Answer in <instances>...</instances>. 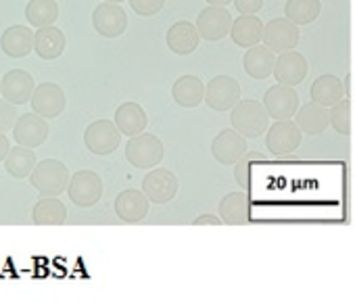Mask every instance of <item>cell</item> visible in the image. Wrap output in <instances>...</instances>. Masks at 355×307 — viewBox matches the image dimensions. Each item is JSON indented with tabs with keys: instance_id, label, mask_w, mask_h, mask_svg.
Returning a JSON list of instances; mask_svg holds the SVG:
<instances>
[{
	"instance_id": "18",
	"label": "cell",
	"mask_w": 355,
	"mask_h": 307,
	"mask_svg": "<svg viewBox=\"0 0 355 307\" xmlns=\"http://www.w3.org/2000/svg\"><path fill=\"white\" fill-rule=\"evenodd\" d=\"M307 59L301 53L288 51V53H280L276 59V67H274V78L278 84L284 86H297L307 78Z\"/></svg>"
},
{
	"instance_id": "17",
	"label": "cell",
	"mask_w": 355,
	"mask_h": 307,
	"mask_svg": "<svg viewBox=\"0 0 355 307\" xmlns=\"http://www.w3.org/2000/svg\"><path fill=\"white\" fill-rule=\"evenodd\" d=\"M36 92V82L30 71L26 69H11L3 78V96L5 100L13 105H26L32 103V96Z\"/></svg>"
},
{
	"instance_id": "10",
	"label": "cell",
	"mask_w": 355,
	"mask_h": 307,
	"mask_svg": "<svg viewBox=\"0 0 355 307\" xmlns=\"http://www.w3.org/2000/svg\"><path fill=\"white\" fill-rule=\"evenodd\" d=\"M247 150V138L234 128L222 130L211 142V155L222 166H234Z\"/></svg>"
},
{
	"instance_id": "9",
	"label": "cell",
	"mask_w": 355,
	"mask_h": 307,
	"mask_svg": "<svg viewBox=\"0 0 355 307\" xmlns=\"http://www.w3.org/2000/svg\"><path fill=\"white\" fill-rule=\"evenodd\" d=\"M241 103V84L232 76H218L207 84L205 105L214 111H232Z\"/></svg>"
},
{
	"instance_id": "40",
	"label": "cell",
	"mask_w": 355,
	"mask_h": 307,
	"mask_svg": "<svg viewBox=\"0 0 355 307\" xmlns=\"http://www.w3.org/2000/svg\"><path fill=\"white\" fill-rule=\"evenodd\" d=\"M205 3H209L214 7H228L230 3H234V0H205Z\"/></svg>"
},
{
	"instance_id": "24",
	"label": "cell",
	"mask_w": 355,
	"mask_h": 307,
	"mask_svg": "<svg viewBox=\"0 0 355 307\" xmlns=\"http://www.w3.org/2000/svg\"><path fill=\"white\" fill-rule=\"evenodd\" d=\"M297 125L301 128L303 134L307 136H318L322 134L328 125H330V109L322 107L318 103H305L303 107H299L297 115H295Z\"/></svg>"
},
{
	"instance_id": "1",
	"label": "cell",
	"mask_w": 355,
	"mask_h": 307,
	"mask_svg": "<svg viewBox=\"0 0 355 307\" xmlns=\"http://www.w3.org/2000/svg\"><path fill=\"white\" fill-rule=\"evenodd\" d=\"M230 123L245 138H257L270 128V113L259 100H241L230 111Z\"/></svg>"
},
{
	"instance_id": "21",
	"label": "cell",
	"mask_w": 355,
	"mask_h": 307,
	"mask_svg": "<svg viewBox=\"0 0 355 307\" xmlns=\"http://www.w3.org/2000/svg\"><path fill=\"white\" fill-rule=\"evenodd\" d=\"M220 218L228 226H243L251 222V199L245 193H228L220 203Z\"/></svg>"
},
{
	"instance_id": "20",
	"label": "cell",
	"mask_w": 355,
	"mask_h": 307,
	"mask_svg": "<svg viewBox=\"0 0 355 307\" xmlns=\"http://www.w3.org/2000/svg\"><path fill=\"white\" fill-rule=\"evenodd\" d=\"M34 36L28 26H11L0 36V49L11 59H24L34 51Z\"/></svg>"
},
{
	"instance_id": "8",
	"label": "cell",
	"mask_w": 355,
	"mask_h": 307,
	"mask_svg": "<svg viewBox=\"0 0 355 307\" xmlns=\"http://www.w3.org/2000/svg\"><path fill=\"white\" fill-rule=\"evenodd\" d=\"M232 24H234V19H232L230 11L226 7L209 5L197 17V30H199L201 38L209 40V42H218V40L230 36Z\"/></svg>"
},
{
	"instance_id": "6",
	"label": "cell",
	"mask_w": 355,
	"mask_h": 307,
	"mask_svg": "<svg viewBox=\"0 0 355 307\" xmlns=\"http://www.w3.org/2000/svg\"><path fill=\"white\" fill-rule=\"evenodd\" d=\"M67 195L71 203H76L82 209L94 207L103 199V180L92 170H80L71 176Z\"/></svg>"
},
{
	"instance_id": "23",
	"label": "cell",
	"mask_w": 355,
	"mask_h": 307,
	"mask_svg": "<svg viewBox=\"0 0 355 307\" xmlns=\"http://www.w3.org/2000/svg\"><path fill=\"white\" fill-rule=\"evenodd\" d=\"M205 92H207V86L197 76H182L171 86L173 100L184 109H195L201 103H205Z\"/></svg>"
},
{
	"instance_id": "4",
	"label": "cell",
	"mask_w": 355,
	"mask_h": 307,
	"mask_svg": "<svg viewBox=\"0 0 355 307\" xmlns=\"http://www.w3.org/2000/svg\"><path fill=\"white\" fill-rule=\"evenodd\" d=\"M303 132L293 119H276L266 134V146L270 152L278 157H284L288 152H295L301 146Z\"/></svg>"
},
{
	"instance_id": "37",
	"label": "cell",
	"mask_w": 355,
	"mask_h": 307,
	"mask_svg": "<svg viewBox=\"0 0 355 307\" xmlns=\"http://www.w3.org/2000/svg\"><path fill=\"white\" fill-rule=\"evenodd\" d=\"M234 5L241 15H257L263 7V0H234Z\"/></svg>"
},
{
	"instance_id": "7",
	"label": "cell",
	"mask_w": 355,
	"mask_h": 307,
	"mask_svg": "<svg viewBox=\"0 0 355 307\" xmlns=\"http://www.w3.org/2000/svg\"><path fill=\"white\" fill-rule=\"evenodd\" d=\"M178 186L180 184H178L175 174L165 168H153L142 180V193L153 205H165L173 201V197L178 195Z\"/></svg>"
},
{
	"instance_id": "13",
	"label": "cell",
	"mask_w": 355,
	"mask_h": 307,
	"mask_svg": "<svg viewBox=\"0 0 355 307\" xmlns=\"http://www.w3.org/2000/svg\"><path fill=\"white\" fill-rule=\"evenodd\" d=\"M261 42L268 49H272L274 53H288L299 44V26H295L286 17L270 19V24H266V28H263Z\"/></svg>"
},
{
	"instance_id": "29",
	"label": "cell",
	"mask_w": 355,
	"mask_h": 307,
	"mask_svg": "<svg viewBox=\"0 0 355 307\" xmlns=\"http://www.w3.org/2000/svg\"><path fill=\"white\" fill-rule=\"evenodd\" d=\"M32 220L36 226H63L67 220V207L57 197H40L34 205Z\"/></svg>"
},
{
	"instance_id": "11",
	"label": "cell",
	"mask_w": 355,
	"mask_h": 307,
	"mask_svg": "<svg viewBox=\"0 0 355 307\" xmlns=\"http://www.w3.org/2000/svg\"><path fill=\"white\" fill-rule=\"evenodd\" d=\"M270 113L272 119H295L299 111V94L295 92L293 86H272L261 100Z\"/></svg>"
},
{
	"instance_id": "32",
	"label": "cell",
	"mask_w": 355,
	"mask_h": 307,
	"mask_svg": "<svg viewBox=\"0 0 355 307\" xmlns=\"http://www.w3.org/2000/svg\"><path fill=\"white\" fill-rule=\"evenodd\" d=\"M320 0H286L284 17L295 26H309L320 17Z\"/></svg>"
},
{
	"instance_id": "28",
	"label": "cell",
	"mask_w": 355,
	"mask_h": 307,
	"mask_svg": "<svg viewBox=\"0 0 355 307\" xmlns=\"http://www.w3.org/2000/svg\"><path fill=\"white\" fill-rule=\"evenodd\" d=\"M343 96H345V86L332 73H324V76L315 78L311 84V100L322 105V107L330 109L338 100H343Z\"/></svg>"
},
{
	"instance_id": "36",
	"label": "cell",
	"mask_w": 355,
	"mask_h": 307,
	"mask_svg": "<svg viewBox=\"0 0 355 307\" xmlns=\"http://www.w3.org/2000/svg\"><path fill=\"white\" fill-rule=\"evenodd\" d=\"M17 121V111H15V105L9 103V100H0V132H7L15 125Z\"/></svg>"
},
{
	"instance_id": "31",
	"label": "cell",
	"mask_w": 355,
	"mask_h": 307,
	"mask_svg": "<svg viewBox=\"0 0 355 307\" xmlns=\"http://www.w3.org/2000/svg\"><path fill=\"white\" fill-rule=\"evenodd\" d=\"M26 19L36 30L55 26L59 19V5L55 0H30L26 7Z\"/></svg>"
},
{
	"instance_id": "26",
	"label": "cell",
	"mask_w": 355,
	"mask_h": 307,
	"mask_svg": "<svg viewBox=\"0 0 355 307\" xmlns=\"http://www.w3.org/2000/svg\"><path fill=\"white\" fill-rule=\"evenodd\" d=\"M263 21L257 19L255 15H241L234 19L232 30H230V38L236 46L241 49H251L255 44H259L263 40Z\"/></svg>"
},
{
	"instance_id": "12",
	"label": "cell",
	"mask_w": 355,
	"mask_h": 307,
	"mask_svg": "<svg viewBox=\"0 0 355 307\" xmlns=\"http://www.w3.org/2000/svg\"><path fill=\"white\" fill-rule=\"evenodd\" d=\"M92 26L103 38H117L128 28V15L121 5L101 3L92 13Z\"/></svg>"
},
{
	"instance_id": "33",
	"label": "cell",
	"mask_w": 355,
	"mask_h": 307,
	"mask_svg": "<svg viewBox=\"0 0 355 307\" xmlns=\"http://www.w3.org/2000/svg\"><path fill=\"white\" fill-rule=\"evenodd\" d=\"M266 161V157L261 155L259 150L253 152H245V155L234 164V180L243 191H251L253 188V166Z\"/></svg>"
},
{
	"instance_id": "14",
	"label": "cell",
	"mask_w": 355,
	"mask_h": 307,
	"mask_svg": "<svg viewBox=\"0 0 355 307\" xmlns=\"http://www.w3.org/2000/svg\"><path fill=\"white\" fill-rule=\"evenodd\" d=\"M65 107H67V98L59 84L44 82V84L36 86V92L32 96L34 113L42 115L44 119H53V117L61 115L65 111Z\"/></svg>"
},
{
	"instance_id": "25",
	"label": "cell",
	"mask_w": 355,
	"mask_h": 307,
	"mask_svg": "<svg viewBox=\"0 0 355 307\" xmlns=\"http://www.w3.org/2000/svg\"><path fill=\"white\" fill-rule=\"evenodd\" d=\"M65 34L55 28V26H49V28H40L36 30V36H34V53L44 59V61H53V59H59L63 53H65Z\"/></svg>"
},
{
	"instance_id": "2",
	"label": "cell",
	"mask_w": 355,
	"mask_h": 307,
	"mask_svg": "<svg viewBox=\"0 0 355 307\" xmlns=\"http://www.w3.org/2000/svg\"><path fill=\"white\" fill-rule=\"evenodd\" d=\"M69 180H71L69 178V170L59 159H44V161H40L34 168L32 176H30L32 186L42 197H59L61 193L67 191Z\"/></svg>"
},
{
	"instance_id": "43",
	"label": "cell",
	"mask_w": 355,
	"mask_h": 307,
	"mask_svg": "<svg viewBox=\"0 0 355 307\" xmlns=\"http://www.w3.org/2000/svg\"><path fill=\"white\" fill-rule=\"evenodd\" d=\"M0 94H3V78H0Z\"/></svg>"
},
{
	"instance_id": "39",
	"label": "cell",
	"mask_w": 355,
	"mask_h": 307,
	"mask_svg": "<svg viewBox=\"0 0 355 307\" xmlns=\"http://www.w3.org/2000/svg\"><path fill=\"white\" fill-rule=\"evenodd\" d=\"M11 152V144H9V138L0 132V161H5L7 159V155Z\"/></svg>"
},
{
	"instance_id": "35",
	"label": "cell",
	"mask_w": 355,
	"mask_h": 307,
	"mask_svg": "<svg viewBox=\"0 0 355 307\" xmlns=\"http://www.w3.org/2000/svg\"><path fill=\"white\" fill-rule=\"evenodd\" d=\"M128 3H130L132 11L136 15H140V17H153V15H157L163 9L165 0H128Z\"/></svg>"
},
{
	"instance_id": "38",
	"label": "cell",
	"mask_w": 355,
	"mask_h": 307,
	"mask_svg": "<svg viewBox=\"0 0 355 307\" xmlns=\"http://www.w3.org/2000/svg\"><path fill=\"white\" fill-rule=\"evenodd\" d=\"M220 224H224L222 218H216V216H209V213L199 216V218L193 222V226H220Z\"/></svg>"
},
{
	"instance_id": "41",
	"label": "cell",
	"mask_w": 355,
	"mask_h": 307,
	"mask_svg": "<svg viewBox=\"0 0 355 307\" xmlns=\"http://www.w3.org/2000/svg\"><path fill=\"white\" fill-rule=\"evenodd\" d=\"M351 76H345V82H343V86H345V96L349 98V94H351Z\"/></svg>"
},
{
	"instance_id": "19",
	"label": "cell",
	"mask_w": 355,
	"mask_h": 307,
	"mask_svg": "<svg viewBox=\"0 0 355 307\" xmlns=\"http://www.w3.org/2000/svg\"><path fill=\"white\" fill-rule=\"evenodd\" d=\"M165 42H167L171 53L180 55V57H187V55H191V53H195L199 49L201 34H199L197 26H193L189 21H175L167 30Z\"/></svg>"
},
{
	"instance_id": "42",
	"label": "cell",
	"mask_w": 355,
	"mask_h": 307,
	"mask_svg": "<svg viewBox=\"0 0 355 307\" xmlns=\"http://www.w3.org/2000/svg\"><path fill=\"white\" fill-rule=\"evenodd\" d=\"M103 3H115V5H119V3H123V0H103Z\"/></svg>"
},
{
	"instance_id": "16",
	"label": "cell",
	"mask_w": 355,
	"mask_h": 307,
	"mask_svg": "<svg viewBox=\"0 0 355 307\" xmlns=\"http://www.w3.org/2000/svg\"><path fill=\"white\" fill-rule=\"evenodd\" d=\"M148 207L150 201L142 191L136 188H128L121 191L115 199V213L121 222L125 224H138L148 216Z\"/></svg>"
},
{
	"instance_id": "22",
	"label": "cell",
	"mask_w": 355,
	"mask_h": 307,
	"mask_svg": "<svg viewBox=\"0 0 355 307\" xmlns=\"http://www.w3.org/2000/svg\"><path fill=\"white\" fill-rule=\"evenodd\" d=\"M276 59L278 57L272 49H268L266 44H255V46L247 49V53L243 57V65H245V71L253 80H266V78L274 76Z\"/></svg>"
},
{
	"instance_id": "3",
	"label": "cell",
	"mask_w": 355,
	"mask_h": 307,
	"mask_svg": "<svg viewBox=\"0 0 355 307\" xmlns=\"http://www.w3.org/2000/svg\"><path fill=\"white\" fill-rule=\"evenodd\" d=\"M125 159L136 170H153L163 159V142L146 132L132 136L125 144Z\"/></svg>"
},
{
	"instance_id": "15",
	"label": "cell",
	"mask_w": 355,
	"mask_h": 307,
	"mask_svg": "<svg viewBox=\"0 0 355 307\" xmlns=\"http://www.w3.org/2000/svg\"><path fill=\"white\" fill-rule=\"evenodd\" d=\"M13 138L21 146L36 148V146L46 142V138H49V123L38 113H26L13 125Z\"/></svg>"
},
{
	"instance_id": "27",
	"label": "cell",
	"mask_w": 355,
	"mask_h": 307,
	"mask_svg": "<svg viewBox=\"0 0 355 307\" xmlns=\"http://www.w3.org/2000/svg\"><path fill=\"white\" fill-rule=\"evenodd\" d=\"M113 121H115V125L119 128V132H121L123 136H130V138L142 134L144 128H146V123H148L144 109H142L138 103H132V100L121 103V105L117 107Z\"/></svg>"
},
{
	"instance_id": "5",
	"label": "cell",
	"mask_w": 355,
	"mask_h": 307,
	"mask_svg": "<svg viewBox=\"0 0 355 307\" xmlns=\"http://www.w3.org/2000/svg\"><path fill=\"white\" fill-rule=\"evenodd\" d=\"M121 132L111 119H94L84 132V144L92 155H111L119 146Z\"/></svg>"
},
{
	"instance_id": "30",
	"label": "cell",
	"mask_w": 355,
	"mask_h": 307,
	"mask_svg": "<svg viewBox=\"0 0 355 307\" xmlns=\"http://www.w3.org/2000/svg\"><path fill=\"white\" fill-rule=\"evenodd\" d=\"M36 166H38L36 164V152L30 146H21V144L13 146L11 152L7 155V159H5L7 174L17 178V180H24V178L32 176Z\"/></svg>"
},
{
	"instance_id": "34",
	"label": "cell",
	"mask_w": 355,
	"mask_h": 307,
	"mask_svg": "<svg viewBox=\"0 0 355 307\" xmlns=\"http://www.w3.org/2000/svg\"><path fill=\"white\" fill-rule=\"evenodd\" d=\"M330 125L340 136H349L351 134V98L345 96L334 107H330Z\"/></svg>"
}]
</instances>
